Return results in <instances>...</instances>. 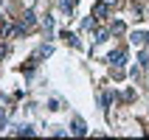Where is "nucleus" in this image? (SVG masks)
I'll use <instances>...</instances> for the list:
<instances>
[{"label":"nucleus","instance_id":"obj_1","mask_svg":"<svg viewBox=\"0 0 149 140\" xmlns=\"http://www.w3.org/2000/svg\"><path fill=\"white\" fill-rule=\"evenodd\" d=\"M107 62H110V65H113V67H116V70H118V67H121V65H124V62H127V50H124V48L113 50V53H110V56H107Z\"/></svg>","mask_w":149,"mask_h":140},{"label":"nucleus","instance_id":"obj_2","mask_svg":"<svg viewBox=\"0 0 149 140\" xmlns=\"http://www.w3.org/2000/svg\"><path fill=\"white\" fill-rule=\"evenodd\" d=\"M110 8H113V6H110L107 0H101V3H96V6H93V17H96V20H104V17L110 14Z\"/></svg>","mask_w":149,"mask_h":140},{"label":"nucleus","instance_id":"obj_3","mask_svg":"<svg viewBox=\"0 0 149 140\" xmlns=\"http://www.w3.org/2000/svg\"><path fill=\"white\" fill-rule=\"evenodd\" d=\"M70 129H73V134H79V137H84V134H87V126H84V121H82V118H73Z\"/></svg>","mask_w":149,"mask_h":140},{"label":"nucleus","instance_id":"obj_4","mask_svg":"<svg viewBox=\"0 0 149 140\" xmlns=\"http://www.w3.org/2000/svg\"><path fill=\"white\" fill-rule=\"evenodd\" d=\"M51 45H40V48H37V53H34V59H40V56H51Z\"/></svg>","mask_w":149,"mask_h":140},{"label":"nucleus","instance_id":"obj_5","mask_svg":"<svg viewBox=\"0 0 149 140\" xmlns=\"http://www.w3.org/2000/svg\"><path fill=\"white\" fill-rule=\"evenodd\" d=\"M42 28H45V39H48L51 31H54V20H51V17H45V20H42Z\"/></svg>","mask_w":149,"mask_h":140},{"label":"nucleus","instance_id":"obj_6","mask_svg":"<svg viewBox=\"0 0 149 140\" xmlns=\"http://www.w3.org/2000/svg\"><path fill=\"white\" fill-rule=\"evenodd\" d=\"M62 8H65L68 14H73V8H76V0H62Z\"/></svg>","mask_w":149,"mask_h":140},{"label":"nucleus","instance_id":"obj_7","mask_svg":"<svg viewBox=\"0 0 149 140\" xmlns=\"http://www.w3.org/2000/svg\"><path fill=\"white\" fill-rule=\"evenodd\" d=\"M110 31H113V34H124V31H127V25H124V23H118V20H116V23H113V28H110Z\"/></svg>","mask_w":149,"mask_h":140},{"label":"nucleus","instance_id":"obj_8","mask_svg":"<svg viewBox=\"0 0 149 140\" xmlns=\"http://www.w3.org/2000/svg\"><path fill=\"white\" fill-rule=\"evenodd\" d=\"M62 37H65V39H68V42H70V45H73V48H79V39H76L73 34H68V31H65V34H62Z\"/></svg>","mask_w":149,"mask_h":140},{"label":"nucleus","instance_id":"obj_9","mask_svg":"<svg viewBox=\"0 0 149 140\" xmlns=\"http://www.w3.org/2000/svg\"><path fill=\"white\" fill-rule=\"evenodd\" d=\"M17 134H34L31 126H17Z\"/></svg>","mask_w":149,"mask_h":140},{"label":"nucleus","instance_id":"obj_10","mask_svg":"<svg viewBox=\"0 0 149 140\" xmlns=\"http://www.w3.org/2000/svg\"><path fill=\"white\" fill-rule=\"evenodd\" d=\"M107 39V31H96V42H104Z\"/></svg>","mask_w":149,"mask_h":140},{"label":"nucleus","instance_id":"obj_11","mask_svg":"<svg viewBox=\"0 0 149 140\" xmlns=\"http://www.w3.org/2000/svg\"><path fill=\"white\" fill-rule=\"evenodd\" d=\"M6 53H8V48H6V45H0V56H6Z\"/></svg>","mask_w":149,"mask_h":140},{"label":"nucleus","instance_id":"obj_12","mask_svg":"<svg viewBox=\"0 0 149 140\" xmlns=\"http://www.w3.org/2000/svg\"><path fill=\"white\" fill-rule=\"evenodd\" d=\"M143 42H146V45H149V34H143Z\"/></svg>","mask_w":149,"mask_h":140}]
</instances>
